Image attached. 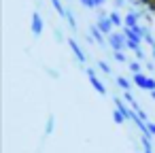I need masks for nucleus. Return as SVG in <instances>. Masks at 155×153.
<instances>
[{
  "label": "nucleus",
  "mask_w": 155,
  "mask_h": 153,
  "mask_svg": "<svg viewBox=\"0 0 155 153\" xmlns=\"http://www.w3.org/2000/svg\"><path fill=\"white\" fill-rule=\"evenodd\" d=\"M106 41H108V47L113 51H125L127 49V38H125L123 30H115L113 34L106 36Z\"/></svg>",
  "instance_id": "nucleus-1"
},
{
  "label": "nucleus",
  "mask_w": 155,
  "mask_h": 153,
  "mask_svg": "<svg viewBox=\"0 0 155 153\" xmlns=\"http://www.w3.org/2000/svg\"><path fill=\"white\" fill-rule=\"evenodd\" d=\"M132 83H134L138 89H142V91H153V89H155V79L149 77V75H144V72L132 75Z\"/></svg>",
  "instance_id": "nucleus-2"
},
{
  "label": "nucleus",
  "mask_w": 155,
  "mask_h": 153,
  "mask_svg": "<svg viewBox=\"0 0 155 153\" xmlns=\"http://www.w3.org/2000/svg\"><path fill=\"white\" fill-rule=\"evenodd\" d=\"M96 26H98V30H100L104 36H108V34H113V32L117 30V28L113 26V22H110L108 13H104V11L98 13V17H96Z\"/></svg>",
  "instance_id": "nucleus-3"
},
{
  "label": "nucleus",
  "mask_w": 155,
  "mask_h": 153,
  "mask_svg": "<svg viewBox=\"0 0 155 153\" xmlns=\"http://www.w3.org/2000/svg\"><path fill=\"white\" fill-rule=\"evenodd\" d=\"M85 75L89 77V83H91V87H94V89H96L100 96H106V94H108L106 85H104V83L98 79V75H96V70H94V68H85Z\"/></svg>",
  "instance_id": "nucleus-4"
},
{
  "label": "nucleus",
  "mask_w": 155,
  "mask_h": 153,
  "mask_svg": "<svg viewBox=\"0 0 155 153\" xmlns=\"http://www.w3.org/2000/svg\"><path fill=\"white\" fill-rule=\"evenodd\" d=\"M30 28H32L34 38H38V36L43 34V30H45V19H43V15H41L38 11L32 13V17H30Z\"/></svg>",
  "instance_id": "nucleus-5"
},
{
  "label": "nucleus",
  "mask_w": 155,
  "mask_h": 153,
  "mask_svg": "<svg viewBox=\"0 0 155 153\" xmlns=\"http://www.w3.org/2000/svg\"><path fill=\"white\" fill-rule=\"evenodd\" d=\"M68 47H70V51H72V55L77 58V62H81V64H85L87 62V53L81 49V45L74 41V38H68Z\"/></svg>",
  "instance_id": "nucleus-6"
},
{
  "label": "nucleus",
  "mask_w": 155,
  "mask_h": 153,
  "mask_svg": "<svg viewBox=\"0 0 155 153\" xmlns=\"http://www.w3.org/2000/svg\"><path fill=\"white\" fill-rule=\"evenodd\" d=\"M89 36H91V38H94V43H96V45H100V47H104V45H108V41H106V36H104V34H102V32L98 30V26H96V24H94V26L89 28Z\"/></svg>",
  "instance_id": "nucleus-7"
},
{
  "label": "nucleus",
  "mask_w": 155,
  "mask_h": 153,
  "mask_svg": "<svg viewBox=\"0 0 155 153\" xmlns=\"http://www.w3.org/2000/svg\"><path fill=\"white\" fill-rule=\"evenodd\" d=\"M140 13H136V11H130V13H125V26L123 28H136V26H140Z\"/></svg>",
  "instance_id": "nucleus-8"
},
{
  "label": "nucleus",
  "mask_w": 155,
  "mask_h": 153,
  "mask_svg": "<svg viewBox=\"0 0 155 153\" xmlns=\"http://www.w3.org/2000/svg\"><path fill=\"white\" fill-rule=\"evenodd\" d=\"M115 83H117V87H119L121 91H130V89H132V81L125 79V77H121V75L115 77Z\"/></svg>",
  "instance_id": "nucleus-9"
},
{
  "label": "nucleus",
  "mask_w": 155,
  "mask_h": 153,
  "mask_svg": "<svg viewBox=\"0 0 155 153\" xmlns=\"http://www.w3.org/2000/svg\"><path fill=\"white\" fill-rule=\"evenodd\" d=\"M49 2H51V7H53V9L58 11V15L66 19V11H68V9H66V7L62 5V0H49Z\"/></svg>",
  "instance_id": "nucleus-10"
},
{
  "label": "nucleus",
  "mask_w": 155,
  "mask_h": 153,
  "mask_svg": "<svg viewBox=\"0 0 155 153\" xmlns=\"http://www.w3.org/2000/svg\"><path fill=\"white\" fill-rule=\"evenodd\" d=\"M127 68H130V72H132V75H136V72H144V70H142V62H140V60H132V62H127Z\"/></svg>",
  "instance_id": "nucleus-11"
},
{
  "label": "nucleus",
  "mask_w": 155,
  "mask_h": 153,
  "mask_svg": "<svg viewBox=\"0 0 155 153\" xmlns=\"http://www.w3.org/2000/svg\"><path fill=\"white\" fill-rule=\"evenodd\" d=\"M113 60L119 62V64H127V62H130L127 55H125V51H113Z\"/></svg>",
  "instance_id": "nucleus-12"
},
{
  "label": "nucleus",
  "mask_w": 155,
  "mask_h": 153,
  "mask_svg": "<svg viewBox=\"0 0 155 153\" xmlns=\"http://www.w3.org/2000/svg\"><path fill=\"white\" fill-rule=\"evenodd\" d=\"M53 128H55V117L49 115V117H47V123H45V136H49V134L53 132Z\"/></svg>",
  "instance_id": "nucleus-13"
},
{
  "label": "nucleus",
  "mask_w": 155,
  "mask_h": 153,
  "mask_svg": "<svg viewBox=\"0 0 155 153\" xmlns=\"http://www.w3.org/2000/svg\"><path fill=\"white\" fill-rule=\"evenodd\" d=\"M113 119H115V123H119V125L127 121V117H125V115H123L119 108H115V111H113Z\"/></svg>",
  "instance_id": "nucleus-14"
},
{
  "label": "nucleus",
  "mask_w": 155,
  "mask_h": 153,
  "mask_svg": "<svg viewBox=\"0 0 155 153\" xmlns=\"http://www.w3.org/2000/svg\"><path fill=\"white\" fill-rule=\"evenodd\" d=\"M96 66H98V70H102L104 75H113V70H110V66H108V64H106L104 60H98V62H96Z\"/></svg>",
  "instance_id": "nucleus-15"
},
{
  "label": "nucleus",
  "mask_w": 155,
  "mask_h": 153,
  "mask_svg": "<svg viewBox=\"0 0 155 153\" xmlns=\"http://www.w3.org/2000/svg\"><path fill=\"white\" fill-rule=\"evenodd\" d=\"M66 19H68L70 28H72V30H77V19H74V13H72V9H68V11H66Z\"/></svg>",
  "instance_id": "nucleus-16"
},
{
  "label": "nucleus",
  "mask_w": 155,
  "mask_h": 153,
  "mask_svg": "<svg viewBox=\"0 0 155 153\" xmlns=\"http://www.w3.org/2000/svg\"><path fill=\"white\" fill-rule=\"evenodd\" d=\"M53 34H55V41H58V43H62V41H64V34H62V30H60V28H55V30H53Z\"/></svg>",
  "instance_id": "nucleus-17"
},
{
  "label": "nucleus",
  "mask_w": 155,
  "mask_h": 153,
  "mask_svg": "<svg viewBox=\"0 0 155 153\" xmlns=\"http://www.w3.org/2000/svg\"><path fill=\"white\" fill-rule=\"evenodd\" d=\"M113 5H115V9H123L127 5V0H113Z\"/></svg>",
  "instance_id": "nucleus-18"
},
{
  "label": "nucleus",
  "mask_w": 155,
  "mask_h": 153,
  "mask_svg": "<svg viewBox=\"0 0 155 153\" xmlns=\"http://www.w3.org/2000/svg\"><path fill=\"white\" fill-rule=\"evenodd\" d=\"M94 5H96V9H100V7L106 5V0H94Z\"/></svg>",
  "instance_id": "nucleus-19"
},
{
  "label": "nucleus",
  "mask_w": 155,
  "mask_h": 153,
  "mask_svg": "<svg viewBox=\"0 0 155 153\" xmlns=\"http://www.w3.org/2000/svg\"><path fill=\"white\" fill-rule=\"evenodd\" d=\"M149 96H151V100H155V89H153V91H149Z\"/></svg>",
  "instance_id": "nucleus-20"
},
{
  "label": "nucleus",
  "mask_w": 155,
  "mask_h": 153,
  "mask_svg": "<svg viewBox=\"0 0 155 153\" xmlns=\"http://www.w3.org/2000/svg\"><path fill=\"white\" fill-rule=\"evenodd\" d=\"M66 2H72V0H66Z\"/></svg>",
  "instance_id": "nucleus-21"
}]
</instances>
